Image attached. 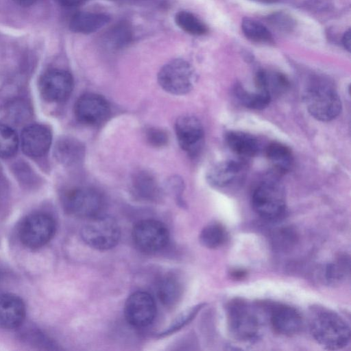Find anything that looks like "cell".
<instances>
[{
	"instance_id": "1",
	"label": "cell",
	"mask_w": 351,
	"mask_h": 351,
	"mask_svg": "<svg viewBox=\"0 0 351 351\" xmlns=\"http://www.w3.org/2000/svg\"><path fill=\"white\" fill-rule=\"evenodd\" d=\"M310 331L315 341L327 350H341L350 343V328L337 313L326 308H313Z\"/></svg>"
},
{
	"instance_id": "2",
	"label": "cell",
	"mask_w": 351,
	"mask_h": 351,
	"mask_svg": "<svg viewBox=\"0 0 351 351\" xmlns=\"http://www.w3.org/2000/svg\"><path fill=\"white\" fill-rule=\"evenodd\" d=\"M309 113L321 121H330L341 112V102L333 86L322 78L313 79L304 93Z\"/></svg>"
},
{
	"instance_id": "3",
	"label": "cell",
	"mask_w": 351,
	"mask_h": 351,
	"mask_svg": "<svg viewBox=\"0 0 351 351\" xmlns=\"http://www.w3.org/2000/svg\"><path fill=\"white\" fill-rule=\"evenodd\" d=\"M227 324L231 336L241 342L256 341L261 331L256 309L246 300L235 298L226 306Z\"/></svg>"
},
{
	"instance_id": "4",
	"label": "cell",
	"mask_w": 351,
	"mask_h": 351,
	"mask_svg": "<svg viewBox=\"0 0 351 351\" xmlns=\"http://www.w3.org/2000/svg\"><path fill=\"white\" fill-rule=\"evenodd\" d=\"M251 203L254 210L265 220L276 221L286 211L284 189L276 179L267 178L253 190Z\"/></svg>"
},
{
	"instance_id": "5",
	"label": "cell",
	"mask_w": 351,
	"mask_h": 351,
	"mask_svg": "<svg viewBox=\"0 0 351 351\" xmlns=\"http://www.w3.org/2000/svg\"><path fill=\"white\" fill-rule=\"evenodd\" d=\"M62 204L65 210L75 217L86 219L102 215L105 200L101 193L90 187H77L64 193Z\"/></svg>"
},
{
	"instance_id": "6",
	"label": "cell",
	"mask_w": 351,
	"mask_h": 351,
	"mask_svg": "<svg viewBox=\"0 0 351 351\" xmlns=\"http://www.w3.org/2000/svg\"><path fill=\"white\" fill-rule=\"evenodd\" d=\"M83 241L99 250L111 249L119 243L121 231L117 222L103 215L88 219L81 230Z\"/></svg>"
},
{
	"instance_id": "7",
	"label": "cell",
	"mask_w": 351,
	"mask_h": 351,
	"mask_svg": "<svg viewBox=\"0 0 351 351\" xmlns=\"http://www.w3.org/2000/svg\"><path fill=\"white\" fill-rule=\"evenodd\" d=\"M192 66L182 59H175L165 64L159 71L158 81L167 92L182 95L190 92L195 82Z\"/></svg>"
},
{
	"instance_id": "8",
	"label": "cell",
	"mask_w": 351,
	"mask_h": 351,
	"mask_svg": "<svg viewBox=\"0 0 351 351\" xmlns=\"http://www.w3.org/2000/svg\"><path fill=\"white\" fill-rule=\"evenodd\" d=\"M136 247L146 254H153L164 249L169 243V234L166 226L154 219L137 222L132 232Z\"/></svg>"
},
{
	"instance_id": "9",
	"label": "cell",
	"mask_w": 351,
	"mask_h": 351,
	"mask_svg": "<svg viewBox=\"0 0 351 351\" xmlns=\"http://www.w3.org/2000/svg\"><path fill=\"white\" fill-rule=\"evenodd\" d=\"M55 232L56 223L50 215L34 213L23 220L19 230V237L25 246L36 249L47 244Z\"/></svg>"
},
{
	"instance_id": "10",
	"label": "cell",
	"mask_w": 351,
	"mask_h": 351,
	"mask_svg": "<svg viewBox=\"0 0 351 351\" xmlns=\"http://www.w3.org/2000/svg\"><path fill=\"white\" fill-rule=\"evenodd\" d=\"M73 86L72 75L60 69L46 71L38 82L41 97L50 103H59L66 100L71 94Z\"/></svg>"
},
{
	"instance_id": "11",
	"label": "cell",
	"mask_w": 351,
	"mask_h": 351,
	"mask_svg": "<svg viewBox=\"0 0 351 351\" xmlns=\"http://www.w3.org/2000/svg\"><path fill=\"white\" fill-rule=\"evenodd\" d=\"M125 317L132 326L138 328L150 325L155 319L156 306L154 299L145 291H136L127 299Z\"/></svg>"
},
{
	"instance_id": "12",
	"label": "cell",
	"mask_w": 351,
	"mask_h": 351,
	"mask_svg": "<svg viewBox=\"0 0 351 351\" xmlns=\"http://www.w3.org/2000/svg\"><path fill=\"white\" fill-rule=\"evenodd\" d=\"M110 110L106 99L95 93L82 95L74 106V114L77 120L88 125H95L104 122L108 117Z\"/></svg>"
},
{
	"instance_id": "13",
	"label": "cell",
	"mask_w": 351,
	"mask_h": 351,
	"mask_svg": "<svg viewBox=\"0 0 351 351\" xmlns=\"http://www.w3.org/2000/svg\"><path fill=\"white\" fill-rule=\"evenodd\" d=\"M52 137L51 130L48 125L42 123L29 124L21 132L22 150L29 157L41 158L48 153Z\"/></svg>"
},
{
	"instance_id": "14",
	"label": "cell",
	"mask_w": 351,
	"mask_h": 351,
	"mask_svg": "<svg viewBox=\"0 0 351 351\" xmlns=\"http://www.w3.org/2000/svg\"><path fill=\"white\" fill-rule=\"evenodd\" d=\"M178 142L181 148L191 156H195L202 149L204 132L198 119L193 116H182L175 124Z\"/></svg>"
},
{
	"instance_id": "15",
	"label": "cell",
	"mask_w": 351,
	"mask_h": 351,
	"mask_svg": "<svg viewBox=\"0 0 351 351\" xmlns=\"http://www.w3.org/2000/svg\"><path fill=\"white\" fill-rule=\"evenodd\" d=\"M269 321L274 331L291 337L298 334L303 326V318L294 307L287 304H274L269 308Z\"/></svg>"
},
{
	"instance_id": "16",
	"label": "cell",
	"mask_w": 351,
	"mask_h": 351,
	"mask_svg": "<svg viewBox=\"0 0 351 351\" xmlns=\"http://www.w3.org/2000/svg\"><path fill=\"white\" fill-rule=\"evenodd\" d=\"M25 304L19 296L12 293L0 295V328H19L25 319Z\"/></svg>"
},
{
	"instance_id": "17",
	"label": "cell",
	"mask_w": 351,
	"mask_h": 351,
	"mask_svg": "<svg viewBox=\"0 0 351 351\" xmlns=\"http://www.w3.org/2000/svg\"><path fill=\"white\" fill-rule=\"evenodd\" d=\"M243 170V164L241 161L236 160L222 161L210 169L207 173V180L214 187H226L239 177Z\"/></svg>"
},
{
	"instance_id": "18",
	"label": "cell",
	"mask_w": 351,
	"mask_h": 351,
	"mask_svg": "<svg viewBox=\"0 0 351 351\" xmlns=\"http://www.w3.org/2000/svg\"><path fill=\"white\" fill-rule=\"evenodd\" d=\"M255 84L258 90L272 98L285 92L289 88V82L287 77L281 73L260 70L256 74Z\"/></svg>"
},
{
	"instance_id": "19",
	"label": "cell",
	"mask_w": 351,
	"mask_h": 351,
	"mask_svg": "<svg viewBox=\"0 0 351 351\" xmlns=\"http://www.w3.org/2000/svg\"><path fill=\"white\" fill-rule=\"evenodd\" d=\"M109 20V16L103 13L80 12L71 19L69 27L76 33L90 34L105 26Z\"/></svg>"
},
{
	"instance_id": "20",
	"label": "cell",
	"mask_w": 351,
	"mask_h": 351,
	"mask_svg": "<svg viewBox=\"0 0 351 351\" xmlns=\"http://www.w3.org/2000/svg\"><path fill=\"white\" fill-rule=\"evenodd\" d=\"M226 141L233 152L242 157L254 156L260 148L256 137L240 131L228 132L226 135Z\"/></svg>"
},
{
	"instance_id": "21",
	"label": "cell",
	"mask_w": 351,
	"mask_h": 351,
	"mask_svg": "<svg viewBox=\"0 0 351 351\" xmlns=\"http://www.w3.org/2000/svg\"><path fill=\"white\" fill-rule=\"evenodd\" d=\"M268 160L279 173H285L291 168L293 157L291 149L286 145L278 143H271L266 149Z\"/></svg>"
},
{
	"instance_id": "22",
	"label": "cell",
	"mask_w": 351,
	"mask_h": 351,
	"mask_svg": "<svg viewBox=\"0 0 351 351\" xmlns=\"http://www.w3.org/2000/svg\"><path fill=\"white\" fill-rule=\"evenodd\" d=\"M84 149L79 141L71 138L60 139L55 147V155L58 160L71 165L77 162L83 156Z\"/></svg>"
},
{
	"instance_id": "23",
	"label": "cell",
	"mask_w": 351,
	"mask_h": 351,
	"mask_svg": "<svg viewBox=\"0 0 351 351\" xmlns=\"http://www.w3.org/2000/svg\"><path fill=\"white\" fill-rule=\"evenodd\" d=\"M180 282L174 276L167 275L162 278L157 285V294L164 305L170 307L179 300L181 296Z\"/></svg>"
},
{
	"instance_id": "24",
	"label": "cell",
	"mask_w": 351,
	"mask_h": 351,
	"mask_svg": "<svg viewBox=\"0 0 351 351\" xmlns=\"http://www.w3.org/2000/svg\"><path fill=\"white\" fill-rule=\"evenodd\" d=\"M228 237V232L224 226L218 221H213L202 230L199 241L204 246L216 249L227 241Z\"/></svg>"
},
{
	"instance_id": "25",
	"label": "cell",
	"mask_w": 351,
	"mask_h": 351,
	"mask_svg": "<svg viewBox=\"0 0 351 351\" xmlns=\"http://www.w3.org/2000/svg\"><path fill=\"white\" fill-rule=\"evenodd\" d=\"M234 93L243 106L252 109H263L269 105L272 99L263 92L258 90L256 92H250L241 85L235 86Z\"/></svg>"
},
{
	"instance_id": "26",
	"label": "cell",
	"mask_w": 351,
	"mask_h": 351,
	"mask_svg": "<svg viewBox=\"0 0 351 351\" xmlns=\"http://www.w3.org/2000/svg\"><path fill=\"white\" fill-rule=\"evenodd\" d=\"M241 29L247 38L259 43H272L273 37L269 30L262 23L250 18L242 21Z\"/></svg>"
},
{
	"instance_id": "27",
	"label": "cell",
	"mask_w": 351,
	"mask_h": 351,
	"mask_svg": "<svg viewBox=\"0 0 351 351\" xmlns=\"http://www.w3.org/2000/svg\"><path fill=\"white\" fill-rule=\"evenodd\" d=\"M175 21L180 28L192 35L201 36L208 32V27L205 23L188 11L177 12Z\"/></svg>"
},
{
	"instance_id": "28",
	"label": "cell",
	"mask_w": 351,
	"mask_h": 351,
	"mask_svg": "<svg viewBox=\"0 0 351 351\" xmlns=\"http://www.w3.org/2000/svg\"><path fill=\"white\" fill-rule=\"evenodd\" d=\"M19 147V138L10 126L0 123V157L9 158L15 155Z\"/></svg>"
},
{
	"instance_id": "29",
	"label": "cell",
	"mask_w": 351,
	"mask_h": 351,
	"mask_svg": "<svg viewBox=\"0 0 351 351\" xmlns=\"http://www.w3.org/2000/svg\"><path fill=\"white\" fill-rule=\"evenodd\" d=\"M350 274V258L346 255L340 256L328 265L326 278L329 283L337 284L345 280Z\"/></svg>"
},
{
	"instance_id": "30",
	"label": "cell",
	"mask_w": 351,
	"mask_h": 351,
	"mask_svg": "<svg viewBox=\"0 0 351 351\" xmlns=\"http://www.w3.org/2000/svg\"><path fill=\"white\" fill-rule=\"evenodd\" d=\"M133 186L137 193L145 197H152L158 193L155 179L145 171H140L134 176Z\"/></svg>"
},
{
	"instance_id": "31",
	"label": "cell",
	"mask_w": 351,
	"mask_h": 351,
	"mask_svg": "<svg viewBox=\"0 0 351 351\" xmlns=\"http://www.w3.org/2000/svg\"><path fill=\"white\" fill-rule=\"evenodd\" d=\"M204 304L196 305L188 309L179 315L171 325L165 331L160 334V336L169 335L182 328L189 322L196 315L198 311L203 307Z\"/></svg>"
},
{
	"instance_id": "32",
	"label": "cell",
	"mask_w": 351,
	"mask_h": 351,
	"mask_svg": "<svg viewBox=\"0 0 351 351\" xmlns=\"http://www.w3.org/2000/svg\"><path fill=\"white\" fill-rule=\"evenodd\" d=\"M9 114L16 123H21L27 120L30 115V107L27 101L15 100L9 106Z\"/></svg>"
},
{
	"instance_id": "33",
	"label": "cell",
	"mask_w": 351,
	"mask_h": 351,
	"mask_svg": "<svg viewBox=\"0 0 351 351\" xmlns=\"http://www.w3.org/2000/svg\"><path fill=\"white\" fill-rule=\"evenodd\" d=\"M268 21L275 28L283 32H290L295 26L293 19L283 12L272 14L268 17Z\"/></svg>"
},
{
	"instance_id": "34",
	"label": "cell",
	"mask_w": 351,
	"mask_h": 351,
	"mask_svg": "<svg viewBox=\"0 0 351 351\" xmlns=\"http://www.w3.org/2000/svg\"><path fill=\"white\" fill-rule=\"evenodd\" d=\"M147 142L154 147H160L167 144L169 136L167 133L159 128H149L145 132Z\"/></svg>"
},
{
	"instance_id": "35",
	"label": "cell",
	"mask_w": 351,
	"mask_h": 351,
	"mask_svg": "<svg viewBox=\"0 0 351 351\" xmlns=\"http://www.w3.org/2000/svg\"><path fill=\"white\" fill-rule=\"evenodd\" d=\"M16 178L23 184H32L36 183L37 177L29 167L25 163H18L14 167Z\"/></svg>"
},
{
	"instance_id": "36",
	"label": "cell",
	"mask_w": 351,
	"mask_h": 351,
	"mask_svg": "<svg viewBox=\"0 0 351 351\" xmlns=\"http://www.w3.org/2000/svg\"><path fill=\"white\" fill-rule=\"evenodd\" d=\"M125 25L115 27L110 34V41L115 47L122 46L126 43L130 38V31Z\"/></svg>"
},
{
	"instance_id": "37",
	"label": "cell",
	"mask_w": 351,
	"mask_h": 351,
	"mask_svg": "<svg viewBox=\"0 0 351 351\" xmlns=\"http://www.w3.org/2000/svg\"><path fill=\"white\" fill-rule=\"evenodd\" d=\"M342 43L344 47V48L348 50V51H350L351 49V32L349 29L348 31H346L343 37H342Z\"/></svg>"
},
{
	"instance_id": "38",
	"label": "cell",
	"mask_w": 351,
	"mask_h": 351,
	"mask_svg": "<svg viewBox=\"0 0 351 351\" xmlns=\"http://www.w3.org/2000/svg\"><path fill=\"white\" fill-rule=\"evenodd\" d=\"M58 4L64 7H73L82 3L84 0H55Z\"/></svg>"
},
{
	"instance_id": "39",
	"label": "cell",
	"mask_w": 351,
	"mask_h": 351,
	"mask_svg": "<svg viewBox=\"0 0 351 351\" xmlns=\"http://www.w3.org/2000/svg\"><path fill=\"white\" fill-rule=\"evenodd\" d=\"M16 3L21 6H29L34 4L38 0H13Z\"/></svg>"
},
{
	"instance_id": "40",
	"label": "cell",
	"mask_w": 351,
	"mask_h": 351,
	"mask_svg": "<svg viewBox=\"0 0 351 351\" xmlns=\"http://www.w3.org/2000/svg\"><path fill=\"white\" fill-rule=\"evenodd\" d=\"M258 1H260L262 2H266V3H272V2L277 1L278 0H258Z\"/></svg>"
}]
</instances>
